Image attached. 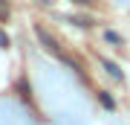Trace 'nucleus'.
<instances>
[{"label":"nucleus","instance_id":"f257e3e1","mask_svg":"<svg viewBox=\"0 0 130 125\" xmlns=\"http://www.w3.org/2000/svg\"><path fill=\"white\" fill-rule=\"evenodd\" d=\"M9 44H12V38L6 29H0V50H9Z\"/></svg>","mask_w":130,"mask_h":125},{"label":"nucleus","instance_id":"f03ea898","mask_svg":"<svg viewBox=\"0 0 130 125\" xmlns=\"http://www.w3.org/2000/svg\"><path fill=\"white\" fill-rule=\"evenodd\" d=\"M78 3H87V0H78Z\"/></svg>","mask_w":130,"mask_h":125},{"label":"nucleus","instance_id":"7ed1b4c3","mask_svg":"<svg viewBox=\"0 0 130 125\" xmlns=\"http://www.w3.org/2000/svg\"><path fill=\"white\" fill-rule=\"evenodd\" d=\"M0 15H3V6H0Z\"/></svg>","mask_w":130,"mask_h":125}]
</instances>
